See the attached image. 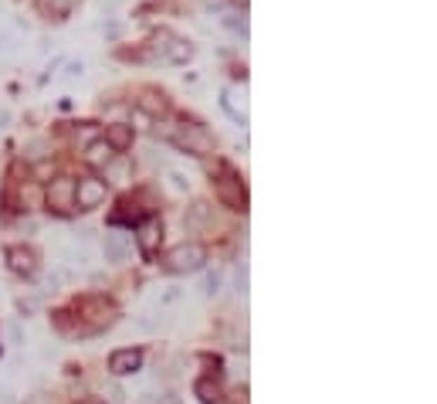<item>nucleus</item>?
<instances>
[{
  "label": "nucleus",
  "instance_id": "f257e3e1",
  "mask_svg": "<svg viewBox=\"0 0 437 404\" xmlns=\"http://www.w3.org/2000/svg\"><path fill=\"white\" fill-rule=\"evenodd\" d=\"M204 265H207V248L197 241H183V245L167 251V258H163V269L170 275H190V272H200Z\"/></svg>",
  "mask_w": 437,
  "mask_h": 404
},
{
  "label": "nucleus",
  "instance_id": "f03ea898",
  "mask_svg": "<svg viewBox=\"0 0 437 404\" xmlns=\"http://www.w3.org/2000/svg\"><path fill=\"white\" fill-rule=\"evenodd\" d=\"M173 143H176L183 153H193V156L214 153V136H210L204 126H197V122H180V126L173 130Z\"/></svg>",
  "mask_w": 437,
  "mask_h": 404
},
{
  "label": "nucleus",
  "instance_id": "7ed1b4c3",
  "mask_svg": "<svg viewBox=\"0 0 437 404\" xmlns=\"http://www.w3.org/2000/svg\"><path fill=\"white\" fill-rule=\"evenodd\" d=\"M190 55H193L190 44L180 41V38H173V34H159L150 48V58L152 61H163V65H183Z\"/></svg>",
  "mask_w": 437,
  "mask_h": 404
},
{
  "label": "nucleus",
  "instance_id": "20e7f679",
  "mask_svg": "<svg viewBox=\"0 0 437 404\" xmlns=\"http://www.w3.org/2000/svg\"><path fill=\"white\" fill-rule=\"evenodd\" d=\"M44 204L58 214L75 211V180H72V177H58V180H51V187L44 191Z\"/></svg>",
  "mask_w": 437,
  "mask_h": 404
},
{
  "label": "nucleus",
  "instance_id": "39448f33",
  "mask_svg": "<svg viewBox=\"0 0 437 404\" xmlns=\"http://www.w3.org/2000/svg\"><path fill=\"white\" fill-rule=\"evenodd\" d=\"M105 201V180H96V177H85L75 184V208L78 211H92Z\"/></svg>",
  "mask_w": 437,
  "mask_h": 404
},
{
  "label": "nucleus",
  "instance_id": "423d86ee",
  "mask_svg": "<svg viewBox=\"0 0 437 404\" xmlns=\"http://www.w3.org/2000/svg\"><path fill=\"white\" fill-rule=\"evenodd\" d=\"M143 367V353L133 350V346H126V350H115L112 357H109V374L112 377H129Z\"/></svg>",
  "mask_w": 437,
  "mask_h": 404
},
{
  "label": "nucleus",
  "instance_id": "0eeeda50",
  "mask_svg": "<svg viewBox=\"0 0 437 404\" xmlns=\"http://www.w3.org/2000/svg\"><path fill=\"white\" fill-rule=\"evenodd\" d=\"M7 265L14 275H24V279H31L34 272H38V255L31 248H24V245H14V248H7Z\"/></svg>",
  "mask_w": 437,
  "mask_h": 404
},
{
  "label": "nucleus",
  "instance_id": "6e6552de",
  "mask_svg": "<svg viewBox=\"0 0 437 404\" xmlns=\"http://www.w3.org/2000/svg\"><path fill=\"white\" fill-rule=\"evenodd\" d=\"M159 245H163V225H159L156 217H150V221L139 228V248H143L146 258H152V255L159 251Z\"/></svg>",
  "mask_w": 437,
  "mask_h": 404
},
{
  "label": "nucleus",
  "instance_id": "1a4fd4ad",
  "mask_svg": "<svg viewBox=\"0 0 437 404\" xmlns=\"http://www.w3.org/2000/svg\"><path fill=\"white\" fill-rule=\"evenodd\" d=\"M217 194H221V201L234 208V211H244V191H241V180H234V177H224V180H217Z\"/></svg>",
  "mask_w": 437,
  "mask_h": 404
},
{
  "label": "nucleus",
  "instance_id": "9d476101",
  "mask_svg": "<svg viewBox=\"0 0 437 404\" xmlns=\"http://www.w3.org/2000/svg\"><path fill=\"white\" fill-rule=\"evenodd\" d=\"M112 156H115V150L109 146V139H92V143L85 146V163H89L92 170H102Z\"/></svg>",
  "mask_w": 437,
  "mask_h": 404
},
{
  "label": "nucleus",
  "instance_id": "9b49d317",
  "mask_svg": "<svg viewBox=\"0 0 437 404\" xmlns=\"http://www.w3.org/2000/svg\"><path fill=\"white\" fill-rule=\"evenodd\" d=\"M129 234H122V231H112V234H105V262H122L126 255H129Z\"/></svg>",
  "mask_w": 437,
  "mask_h": 404
},
{
  "label": "nucleus",
  "instance_id": "f8f14e48",
  "mask_svg": "<svg viewBox=\"0 0 437 404\" xmlns=\"http://www.w3.org/2000/svg\"><path fill=\"white\" fill-rule=\"evenodd\" d=\"M224 109H228L241 126L247 122V106H244V92H241V89H224Z\"/></svg>",
  "mask_w": 437,
  "mask_h": 404
},
{
  "label": "nucleus",
  "instance_id": "ddd939ff",
  "mask_svg": "<svg viewBox=\"0 0 437 404\" xmlns=\"http://www.w3.org/2000/svg\"><path fill=\"white\" fill-rule=\"evenodd\" d=\"M136 106H139V113H146V115H163L170 109V102H167L163 92H143V99Z\"/></svg>",
  "mask_w": 437,
  "mask_h": 404
},
{
  "label": "nucleus",
  "instance_id": "4468645a",
  "mask_svg": "<svg viewBox=\"0 0 437 404\" xmlns=\"http://www.w3.org/2000/svg\"><path fill=\"white\" fill-rule=\"evenodd\" d=\"M193 394L200 398V404H221V394H224V391H221L217 381L204 377V381H197V384H193Z\"/></svg>",
  "mask_w": 437,
  "mask_h": 404
},
{
  "label": "nucleus",
  "instance_id": "2eb2a0df",
  "mask_svg": "<svg viewBox=\"0 0 437 404\" xmlns=\"http://www.w3.org/2000/svg\"><path fill=\"white\" fill-rule=\"evenodd\" d=\"M41 7H44V14H51L55 20L68 18L72 11L78 7V0H41Z\"/></svg>",
  "mask_w": 437,
  "mask_h": 404
},
{
  "label": "nucleus",
  "instance_id": "dca6fc26",
  "mask_svg": "<svg viewBox=\"0 0 437 404\" xmlns=\"http://www.w3.org/2000/svg\"><path fill=\"white\" fill-rule=\"evenodd\" d=\"M105 139H109V146H112V150H126V146L133 143V133H129V126H109Z\"/></svg>",
  "mask_w": 437,
  "mask_h": 404
},
{
  "label": "nucleus",
  "instance_id": "f3484780",
  "mask_svg": "<svg viewBox=\"0 0 437 404\" xmlns=\"http://www.w3.org/2000/svg\"><path fill=\"white\" fill-rule=\"evenodd\" d=\"M210 221V208L207 204H193L190 214H187V231H200Z\"/></svg>",
  "mask_w": 437,
  "mask_h": 404
},
{
  "label": "nucleus",
  "instance_id": "a211bd4d",
  "mask_svg": "<svg viewBox=\"0 0 437 404\" xmlns=\"http://www.w3.org/2000/svg\"><path fill=\"white\" fill-rule=\"evenodd\" d=\"M126 170H129V163H126V160H115V156L102 167L105 180H112V184H122V180H126Z\"/></svg>",
  "mask_w": 437,
  "mask_h": 404
},
{
  "label": "nucleus",
  "instance_id": "6ab92c4d",
  "mask_svg": "<svg viewBox=\"0 0 437 404\" xmlns=\"http://www.w3.org/2000/svg\"><path fill=\"white\" fill-rule=\"evenodd\" d=\"M221 286H224V272H221V269H207V275H204V296H217Z\"/></svg>",
  "mask_w": 437,
  "mask_h": 404
},
{
  "label": "nucleus",
  "instance_id": "aec40b11",
  "mask_svg": "<svg viewBox=\"0 0 437 404\" xmlns=\"http://www.w3.org/2000/svg\"><path fill=\"white\" fill-rule=\"evenodd\" d=\"M14 51H18V38L7 27H0V55H14Z\"/></svg>",
  "mask_w": 437,
  "mask_h": 404
},
{
  "label": "nucleus",
  "instance_id": "412c9836",
  "mask_svg": "<svg viewBox=\"0 0 437 404\" xmlns=\"http://www.w3.org/2000/svg\"><path fill=\"white\" fill-rule=\"evenodd\" d=\"M170 184H173V191H180V194L190 191V177L180 173V170H170Z\"/></svg>",
  "mask_w": 437,
  "mask_h": 404
},
{
  "label": "nucleus",
  "instance_id": "4be33fe9",
  "mask_svg": "<svg viewBox=\"0 0 437 404\" xmlns=\"http://www.w3.org/2000/svg\"><path fill=\"white\" fill-rule=\"evenodd\" d=\"M81 72H85V68H81V61H68V65H65V82H75V78H81Z\"/></svg>",
  "mask_w": 437,
  "mask_h": 404
},
{
  "label": "nucleus",
  "instance_id": "5701e85b",
  "mask_svg": "<svg viewBox=\"0 0 437 404\" xmlns=\"http://www.w3.org/2000/svg\"><path fill=\"white\" fill-rule=\"evenodd\" d=\"M224 24H228L230 31H237V34H247V20L237 18V14H234V18H224Z\"/></svg>",
  "mask_w": 437,
  "mask_h": 404
},
{
  "label": "nucleus",
  "instance_id": "b1692460",
  "mask_svg": "<svg viewBox=\"0 0 437 404\" xmlns=\"http://www.w3.org/2000/svg\"><path fill=\"white\" fill-rule=\"evenodd\" d=\"M122 208H129V201H122ZM136 217H139L136 204H133V211H115L112 214V221H136Z\"/></svg>",
  "mask_w": 437,
  "mask_h": 404
},
{
  "label": "nucleus",
  "instance_id": "393cba45",
  "mask_svg": "<svg viewBox=\"0 0 437 404\" xmlns=\"http://www.w3.org/2000/svg\"><path fill=\"white\" fill-rule=\"evenodd\" d=\"M20 201H27V204H41V191H38V187H31V184H27V187L20 191Z\"/></svg>",
  "mask_w": 437,
  "mask_h": 404
},
{
  "label": "nucleus",
  "instance_id": "a878e982",
  "mask_svg": "<svg viewBox=\"0 0 437 404\" xmlns=\"http://www.w3.org/2000/svg\"><path fill=\"white\" fill-rule=\"evenodd\" d=\"M58 286H61V275H58V272L44 275V282H41V289H44V292H58Z\"/></svg>",
  "mask_w": 437,
  "mask_h": 404
},
{
  "label": "nucleus",
  "instance_id": "bb28decb",
  "mask_svg": "<svg viewBox=\"0 0 437 404\" xmlns=\"http://www.w3.org/2000/svg\"><path fill=\"white\" fill-rule=\"evenodd\" d=\"M44 150H48V146H44V139H34V143L27 146V156H31V160H38V156H44Z\"/></svg>",
  "mask_w": 437,
  "mask_h": 404
},
{
  "label": "nucleus",
  "instance_id": "cd10ccee",
  "mask_svg": "<svg viewBox=\"0 0 437 404\" xmlns=\"http://www.w3.org/2000/svg\"><path fill=\"white\" fill-rule=\"evenodd\" d=\"M237 292H241V296L247 292V265H241V269H237Z\"/></svg>",
  "mask_w": 437,
  "mask_h": 404
},
{
  "label": "nucleus",
  "instance_id": "c85d7f7f",
  "mask_svg": "<svg viewBox=\"0 0 437 404\" xmlns=\"http://www.w3.org/2000/svg\"><path fill=\"white\" fill-rule=\"evenodd\" d=\"M102 31H105V38H119V34H122V27H119V24H105V27H102Z\"/></svg>",
  "mask_w": 437,
  "mask_h": 404
},
{
  "label": "nucleus",
  "instance_id": "c756f323",
  "mask_svg": "<svg viewBox=\"0 0 437 404\" xmlns=\"http://www.w3.org/2000/svg\"><path fill=\"white\" fill-rule=\"evenodd\" d=\"M11 340H14V343H24V329H20L18 323H11Z\"/></svg>",
  "mask_w": 437,
  "mask_h": 404
},
{
  "label": "nucleus",
  "instance_id": "7c9ffc66",
  "mask_svg": "<svg viewBox=\"0 0 437 404\" xmlns=\"http://www.w3.org/2000/svg\"><path fill=\"white\" fill-rule=\"evenodd\" d=\"M139 329H146V333L156 329V320H152V316H139Z\"/></svg>",
  "mask_w": 437,
  "mask_h": 404
},
{
  "label": "nucleus",
  "instance_id": "2f4dec72",
  "mask_svg": "<svg viewBox=\"0 0 437 404\" xmlns=\"http://www.w3.org/2000/svg\"><path fill=\"white\" fill-rule=\"evenodd\" d=\"M109 394H112V401H122V398H126V394H122V387H119V384H109Z\"/></svg>",
  "mask_w": 437,
  "mask_h": 404
},
{
  "label": "nucleus",
  "instance_id": "473e14b6",
  "mask_svg": "<svg viewBox=\"0 0 437 404\" xmlns=\"http://www.w3.org/2000/svg\"><path fill=\"white\" fill-rule=\"evenodd\" d=\"M7 122H11V113H7V109H0V130H4Z\"/></svg>",
  "mask_w": 437,
  "mask_h": 404
},
{
  "label": "nucleus",
  "instance_id": "72a5a7b5",
  "mask_svg": "<svg viewBox=\"0 0 437 404\" xmlns=\"http://www.w3.org/2000/svg\"><path fill=\"white\" fill-rule=\"evenodd\" d=\"M78 404H105V398H81Z\"/></svg>",
  "mask_w": 437,
  "mask_h": 404
},
{
  "label": "nucleus",
  "instance_id": "f704fd0d",
  "mask_svg": "<svg viewBox=\"0 0 437 404\" xmlns=\"http://www.w3.org/2000/svg\"><path fill=\"white\" fill-rule=\"evenodd\" d=\"M0 404H14V401H11V394H4V398H0Z\"/></svg>",
  "mask_w": 437,
  "mask_h": 404
}]
</instances>
